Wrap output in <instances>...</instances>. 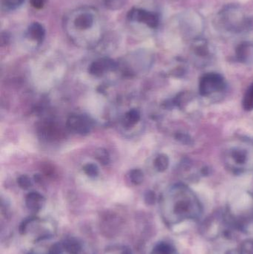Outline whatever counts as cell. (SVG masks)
I'll use <instances>...</instances> for the list:
<instances>
[{
	"label": "cell",
	"instance_id": "1",
	"mask_svg": "<svg viewBox=\"0 0 253 254\" xmlns=\"http://www.w3.org/2000/svg\"><path fill=\"white\" fill-rule=\"evenodd\" d=\"M63 29L76 46L90 49L102 41L105 25L98 9L92 6H82L65 15Z\"/></svg>",
	"mask_w": 253,
	"mask_h": 254
},
{
	"label": "cell",
	"instance_id": "2",
	"mask_svg": "<svg viewBox=\"0 0 253 254\" xmlns=\"http://www.w3.org/2000/svg\"><path fill=\"white\" fill-rule=\"evenodd\" d=\"M162 213L165 223L172 226L185 221L199 220L202 207L191 190L184 185H176L162 199Z\"/></svg>",
	"mask_w": 253,
	"mask_h": 254
},
{
	"label": "cell",
	"instance_id": "3",
	"mask_svg": "<svg viewBox=\"0 0 253 254\" xmlns=\"http://www.w3.org/2000/svg\"><path fill=\"white\" fill-rule=\"evenodd\" d=\"M216 24L224 31L240 34L249 29L251 22L241 6L229 4L223 7L217 15Z\"/></svg>",
	"mask_w": 253,
	"mask_h": 254
},
{
	"label": "cell",
	"instance_id": "4",
	"mask_svg": "<svg viewBox=\"0 0 253 254\" xmlns=\"http://www.w3.org/2000/svg\"><path fill=\"white\" fill-rule=\"evenodd\" d=\"M178 24L181 34L193 40L200 37L204 27L202 16L193 10L183 13L179 17Z\"/></svg>",
	"mask_w": 253,
	"mask_h": 254
},
{
	"label": "cell",
	"instance_id": "5",
	"mask_svg": "<svg viewBox=\"0 0 253 254\" xmlns=\"http://www.w3.org/2000/svg\"><path fill=\"white\" fill-rule=\"evenodd\" d=\"M224 77L218 73H206L199 82V92L202 96L208 97L225 89Z\"/></svg>",
	"mask_w": 253,
	"mask_h": 254
},
{
	"label": "cell",
	"instance_id": "6",
	"mask_svg": "<svg viewBox=\"0 0 253 254\" xmlns=\"http://www.w3.org/2000/svg\"><path fill=\"white\" fill-rule=\"evenodd\" d=\"M127 19L130 22L141 24L151 29H156L160 24V17L157 13L141 7H132L128 12Z\"/></svg>",
	"mask_w": 253,
	"mask_h": 254
},
{
	"label": "cell",
	"instance_id": "7",
	"mask_svg": "<svg viewBox=\"0 0 253 254\" xmlns=\"http://www.w3.org/2000/svg\"><path fill=\"white\" fill-rule=\"evenodd\" d=\"M227 164L233 170L241 172L246 169L250 160V152L246 148L236 146L227 154Z\"/></svg>",
	"mask_w": 253,
	"mask_h": 254
},
{
	"label": "cell",
	"instance_id": "8",
	"mask_svg": "<svg viewBox=\"0 0 253 254\" xmlns=\"http://www.w3.org/2000/svg\"><path fill=\"white\" fill-rule=\"evenodd\" d=\"M66 127L70 131L82 135H86L92 131L93 123L89 116L84 115H73L68 117Z\"/></svg>",
	"mask_w": 253,
	"mask_h": 254
},
{
	"label": "cell",
	"instance_id": "9",
	"mask_svg": "<svg viewBox=\"0 0 253 254\" xmlns=\"http://www.w3.org/2000/svg\"><path fill=\"white\" fill-rule=\"evenodd\" d=\"M117 68V64L110 58H102L96 60L89 67V74L95 77H101L105 73L114 71Z\"/></svg>",
	"mask_w": 253,
	"mask_h": 254
},
{
	"label": "cell",
	"instance_id": "10",
	"mask_svg": "<svg viewBox=\"0 0 253 254\" xmlns=\"http://www.w3.org/2000/svg\"><path fill=\"white\" fill-rule=\"evenodd\" d=\"M25 37L28 41L39 46L44 41L46 29L40 22L30 24L25 33Z\"/></svg>",
	"mask_w": 253,
	"mask_h": 254
},
{
	"label": "cell",
	"instance_id": "11",
	"mask_svg": "<svg viewBox=\"0 0 253 254\" xmlns=\"http://www.w3.org/2000/svg\"><path fill=\"white\" fill-rule=\"evenodd\" d=\"M236 58L242 64H253V44L248 42L241 43L236 49Z\"/></svg>",
	"mask_w": 253,
	"mask_h": 254
},
{
	"label": "cell",
	"instance_id": "12",
	"mask_svg": "<svg viewBox=\"0 0 253 254\" xmlns=\"http://www.w3.org/2000/svg\"><path fill=\"white\" fill-rule=\"evenodd\" d=\"M192 52L195 56L201 59L207 58L210 55V49L206 40L199 38L193 40Z\"/></svg>",
	"mask_w": 253,
	"mask_h": 254
},
{
	"label": "cell",
	"instance_id": "13",
	"mask_svg": "<svg viewBox=\"0 0 253 254\" xmlns=\"http://www.w3.org/2000/svg\"><path fill=\"white\" fill-rule=\"evenodd\" d=\"M45 198L37 192H31L25 197L27 207L34 213L38 212L43 207Z\"/></svg>",
	"mask_w": 253,
	"mask_h": 254
},
{
	"label": "cell",
	"instance_id": "14",
	"mask_svg": "<svg viewBox=\"0 0 253 254\" xmlns=\"http://www.w3.org/2000/svg\"><path fill=\"white\" fill-rule=\"evenodd\" d=\"M141 120V113L136 109L129 110L125 115L123 126L126 128H131L135 127Z\"/></svg>",
	"mask_w": 253,
	"mask_h": 254
},
{
	"label": "cell",
	"instance_id": "15",
	"mask_svg": "<svg viewBox=\"0 0 253 254\" xmlns=\"http://www.w3.org/2000/svg\"><path fill=\"white\" fill-rule=\"evenodd\" d=\"M65 252L68 254H79L82 246L78 240L74 238H68L62 243Z\"/></svg>",
	"mask_w": 253,
	"mask_h": 254
},
{
	"label": "cell",
	"instance_id": "16",
	"mask_svg": "<svg viewBox=\"0 0 253 254\" xmlns=\"http://www.w3.org/2000/svg\"><path fill=\"white\" fill-rule=\"evenodd\" d=\"M25 0H0L1 10L5 12L13 11L22 5Z\"/></svg>",
	"mask_w": 253,
	"mask_h": 254
},
{
	"label": "cell",
	"instance_id": "17",
	"mask_svg": "<svg viewBox=\"0 0 253 254\" xmlns=\"http://www.w3.org/2000/svg\"><path fill=\"white\" fill-rule=\"evenodd\" d=\"M169 165V159L165 154H160L156 157L154 161V168L160 173L166 171Z\"/></svg>",
	"mask_w": 253,
	"mask_h": 254
},
{
	"label": "cell",
	"instance_id": "18",
	"mask_svg": "<svg viewBox=\"0 0 253 254\" xmlns=\"http://www.w3.org/2000/svg\"><path fill=\"white\" fill-rule=\"evenodd\" d=\"M42 133L45 137L51 139H55L59 134V129L56 125L53 124H46L42 128Z\"/></svg>",
	"mask_w": 253,
	"mask_h": 254
},
{
	"label": "cell",
	"instance_id": "19",
	"mask_svg": "<svg viewBox=\"0 0 253 254\" xmlns=\"http://www.w3.org/2000/svg\"><path fill=\"white\" fill-rule=\"evenodd\" d=\"M153 254H175V249L167 243H160L154 247Z\"/></svg>",
	"mask_w": 253,
	"mask_h": 254
},
{
	"label": "cell",
	"instance_id": "20",
	"mask_svg": "<svg viewBox=\"0 0 253 254\" xmlns=\"http://www.w3.org/2000/svg\"><path fill=\"white\" fill-rule=\"evenodd\" d=\"M95 158L97 161L102 164V165L105 166L109 164L110 162V155L108 151L104 148H99L95 151Z\"/></svg>",
	"mask_w": 253,
	"mask_h": 254
},
{
	"label": "cell",
	"instance_id": "21",
	"mask_svg": "<svg viewBox=\"0 0 253 254\" xmlns=\"http://www.w3.org/2000/svg\"><path fill=\"white\" fill-rule=\"evenodd\" d=\"M243 107L246 111L253 110V83L248 88L244 97Z\"/></svg>",
	"mask_w": 253,
	"mask_h": 254
},
{
	"label": "cell",
	"instance_id": "22",
	"mask_svg": "<svg viewBox=\"0 0 253 254\" xmlns=\"http://www.w3.org/2000/svg\"><path fill=\"white\" fill-rule=\"evenodd\" d=\"M131 182L135 185H140L144 182V175L142 170L140 169H133L131 170L130 175Z\"/></svg>",
	"mask_w": 253,
	"mask_h": 254
},
{
	"label": "cell",
	"instance_id": "23",
	"mask_svg": "<svg viewBox=\"0 0 253 254\" xmlns=\"http://www.w3.org/2000/svg\"><path fill=\"white\" fill-rule=\"evenodd\" d=\"M83 170L89 177L95 178L99 175V168L97 164L93 163H88L83 166Z\"/></svg>",
	"mask_w": 253,
	"mask_h": 254
},
{
	"label": "cell",
	"instance_id": "24",
	"mask_svg": "<svg viewBox=\"0 0 253 254\" xmlns=\"http://www.w3.org/2000/svg\"><path fill=\"white\" fill-rule=\"evenodd\" d=\"M239 249L242 254H253V239L242 242Z\"/></svg>",
	"mask_w": 253,
	"mask_h": 254
},
{
	"label": "cell",
	"instance_id": "25",
	"mask_svg": "<svg viewBox=\"0 0 253 254\" xmlns=\"http://www.w3.org/2000/svg\"><path fill=\"white\" fill-rule=\"evenodd\" d=\"M105 7L111 10H119L125 4V0H104Z\"/></svg>",
	"mask_w": 253,
	"mask_h": 254
},
{
	"label": "cell",
	"instance_id": "26",
	"mask_svg": "<svg viewBox=\"0 0 253 254\" xmlns=\"http://www.w3.org/2000/svg\"><path fill=\"white\" fill-rule=\"evenodd\" d=\"M17 184L19 188L23 190H28L32 186L31 179L26 175H22L17 179Z\"/></svg>",
	"mask_w": 253,
	"mask_h": 254
},
{
	"label": "cell",
	"instance_id": "27",
	"mask_svg": "<svg viewBox=\"0 0 253 254\" xmlns=\"http://www.w3.org/2000/svg\"><path fill=\"white\" fill-rule=\"evenodd\" d=\"M37 220V218L34 216H31V217L28 218V219H25L22 223L20 224L19 227V234L24 235L26 234L27 229H28V225L31 224V222Z\"/></svg>",
	"mask_w": 253,
	"mask_h": 254
},
{
	"label": "cell",
	"instance_id": "28",
	"mask_svg": "<svg viewBox=\"0 0 253 254\" xmlns=\"http://www.w3.org/2000/svg\"><path fill=\"white\" fill-rule=\"evenodd\" d=\"M156 194L155 192L152 190L147 191L144 195V201L145 203L148 205H153L156 201Z\"/></svg>",
	"mask_w": 253,
	"mask_h": 254
},
{
	"label": "cell",
	"instance_id": "29",
	"mask_svg": "<svg viewBox=\"0 0 253 254\" xmlns=\"http://www.w3.org/2000/svg\"><path fill=\"white\" fill-rule=\"evenodd\" d=\"M64 252H65V251L62 243H56L50 248L49 254H64Z\"/></svg>",
	"mask_w": 253,
	"mask_h": 254
},
{
	"label": "cell",
	"instance_id": "30",
	"mask_svg": "<svg viewBox=\"0 0 253 254\" xmlns=\"http://www.w3.org/2000/svg\"><path fill=\"white\" fill-rule=\"evenodd\" d=\"M177 139L180 141L182 142L183 143H186V144H190L192 143V138L190 136L187 135L186 134H183V133H179L177 135Z\"/></svg>",
	"mask_w": 253,
	"mask_h": 254
},
{
	"label": "cell",
	"instance_id": "31",
	"mask_svg": "<svg viewBox=\"0 0 253 254\" xmlns=\"http://www.w3.org/2000/svg\"><path fill=\"white\" fill-rule=\"evenodd\" d=\"M31 6L35 9H41L44 7L46 0H30Z\"/></svg>",
	"mask_w": 253,
	"mask_h": 254
},
{
	"label": "cell",
	"instance_id": "32",
	"mask_svg": "<svg viewBox=\"0 0 253 254\" xmlns=\"http://www.w3.org/2000/svg\"><path fill=\"white\" fill-rule=\"evenodd\" d=\"M225 254H242L239 249H231L227 251Z\"/></svg>",
	"mask_w": 253,
	"mask_h": 254
},
{
	"label": "cell",
	"instance_id": "33",
	"mask_svg": "<svg viewBox=\"0 0 253 254\" xmlns=\"http://www.w3.org/2000/svg\"><path fill=\"white\" fill-rule=\"evenodd\" d=\"M121 254H132V252L129 249H124Z\"/></svg>",
	"mask_w": 253,
	"mask_h": 254
}]
</instances>
